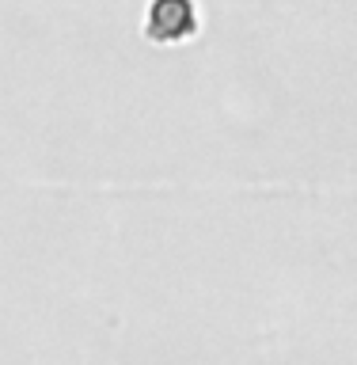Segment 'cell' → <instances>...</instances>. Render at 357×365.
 I'll return each mask as SVG.
<instances>
[{
	"instance_id": "1",
	"label": "cell",
	"mask_w": 357,
	"mask_h": 365,
	"mask_svg": "<svg viewBox=\"0 0 357 365\" xmlns=\"http://www.w3.org/2000/svg\"><path fill=\"white\" fill-rule=\"evenodd\" d=\"M148 34L164 42L194 34V4L190 0H156L148 8Z\"/></svg>"
}]
</instances>
